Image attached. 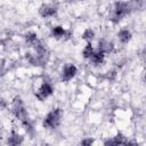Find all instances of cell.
<instances>
[{
  "instance_id": "6da1fadb",
  "label": "cell",
  "mask_w": 146,
  "mask_h": 146,
  "mask_svg": "<svg viewBox=\"0 0 146 146\" xmlns=\"http://www.w3.org/2000/svg\"><path fill=\"white\" fill-rule=\"evenodd\" d=\"M131 10V7L129 3L127 2H123V1H117L115 2L114 5V8L111 13V17L110 19L113 22V23H117L122 17H124L125 15H128Z\"/></svg>"
},
{
  "instance_id": "7a4b0ae2",
  "label": "cell",
  "mask_w": 146,
  "mask_h": 146,
  "mask_svg": "<svg viewBox=\"0 0 146 146\" xmlns=\"http://www.w3.org/2000/svg\"><path fill=\"white\" fill-rule=\"evenodd\" d=\"M62 115H63V112L60 108H54L44 116L42 125L48 129H54V128L58 127L60 123V120H62Z\"/></svg>"
},
{
  "instance_id": "3957f363",
  "label": "cell",
  "mask_w": 146,
  "mask_h": 146,
  "mask_svg": "<svg viewBox=\"0 0 146 146\" xmlns=\"http://www.w3.org/2000/svg\"><path fill=\"white\" fill-rule=\"evenodd\" d=\"M13 114L16 116V119H18L21 122L27 120V112L25 110V105L22 100L21 97H15L13 100Z\"/></svg>"
},
{
  "instance_id": "277c9868",
  "label": "cell",
  "mask_w": 146,
  "mask_h": 146,
  "mask_svg": "<svg viewBox=\"0 0 146 146\" xmlns=\"http://www.w3.org/2000/svg\"><path fill=\"white\" fill-rule=\"evenodd\" d=\"M52 92H54V88H52L51 83L48 82V81H44V82L39 87V89L36 90L35 97H36L39 100L42 102V100H44L46 98H48L50 95H52Z\"/></svg>"
},
{
  "instance_id": "5b68a950",
  "label": "cell",
  "mask_w": 146,
  "mask_h": 146,
  "mask_svg": "<svg viewBox=\"0 0 146 146\" xmlns=\"http://www.w3.org/2000/svg\"><path fill=\"white\" fill-rule=\"evenodd\" d=\"M76 73H78V68H76L75 65H73V64H66L63 67V70H62V80L65 81V82H67V81L72 80L76 75Z\"/></svg>"
},
{
  "instance_id": "8992f818",
  "label": "cell",
  "mask_w": 146,
  "mask_h": 146,
  "mask_svg": "<svg viewBox=\"0 0 146 146\" xmlns=\"http://www.w3.org/2000/svg\"><path fill=\"white\" fill-rule=\"evenodd\" d=\"M39 14L43 18L54 17L57 14V8L55 6H52V5H42L39 8Z\"/></svg>"
},
{
  "instance_id": "52a82bcc",
  "label": "cell",
  "mask_w": 146,
  "mask_h": 146,
  "mask_svg": "<svg viewBox=\"0 0 146 146\" xmlns=\"http://www.w3.org/2000/svg\"><path fill=\"white\" fill-rule=\"evenodd\" d=\"M113 48H114L113 43H112L111 41L106 40V39H100L99 42H98V50L103 51L104 54H110V52H112V51H113Z\"/></svg>"
},
{
  "instance_id": "ba28073f",
  "label": "cell",
  "mask_w": 146,
  "mask_h": 146,
  "mask_svg": "<svg viewBox=\"0 0 146 146\" xmlns=\"http://www.w3.org/2000/svg\"><path fill=\"white\" fill-rule=\"evenodd\" d=\"M105 145H128V140H127V138L122 133H117L112 139L106 140Z\"/></svg>"
},
{
  "instance_id": "9c48e42d",
  "label": "cell",
  "mask_w": 146,
  "mask_h": 146,
  "mask_svg": "<svg viewBox=\"0 0 146 146\" xmlns=\"http://www.w3.org/2000/svg\"><path fill=\"white\" fill-rule=\"evenodd\" d=\"M104 58H105V54L97 49V50H95L92 52V55L89 58V60H90V63L92 65H99V64H102L104 62Z\"/></svg>"
},
{
  "instance_id": "30bf717a",
  "label": "cell",
  "mask_w": 146,
  "mask_h": 146,
  "mask_svg": "<svg viewBox=\"0 0 146 146\" xmlns=\"http://www.w3.org/2000/svg\"><path fill=\"white\" fill-rule=\"evenodd\" d=\"M117 38H119L121 43H128L130 41V39H131V32L129 30H127V29H122V30L119 31Z\"/></svg>"
},
{
  "instance_id": "8fae6325",
  "label": "cell",
  "mask_w": 146,
  "mask_h": 146,
  "mask_svg": "<svg viewBox=\"0 0 146 146\" xmlns=\"http://www.w3.org/2000/svg\"><path fill=\"white\" fill-rule=\"evenodd\" d=\"M25 42H26L29 46H31V47H35V46L39 43V39H38V36H36L35 33L29 32V33L25 34Z\"/></svg>"
},
{
  "instance_id": "7c38bea8",
  "label": "cell",
  "mask_w": 146,
  "mask_h": 146,
  "mask_svg": "<svg viewBox=\"0 0 146 146\" xmlns=\"http://www.w3.org/2000/svg\"><path fill=\"white\" fill-rule=\"evenodd\" d=\"M23 143V137L21 135H18L17 132L13 131L8 138V144L9 145H19Z\"/></svg>"
},
{
  "instance_id": "4fadbf2b",
  "label": "cell",
  "mask_w": 146,
  "mask_h": 146,
  "mask_svg": "<svg viewBox=\"0 0 146 146\" xmlns=\"http://www.w3.org/2000/svg\"><path fill=\"white\" fill-rule=\"evenodd\" d=\"M51 34H52L54 38L60 39V38H64V36L66 35V31H65V29H64L63 26H59V25H58V26H54V27H52Z\"/></svg>"
},
{
  "instance_id": "5bb4252c",
  "label": "cell",
  "mask_w": 146,
  "mask_h": 146,
  "mask_svg": "<svg viewBox=\"0 0 146 146\" xmlns=\"http://www.w3.org/2000/svg\"><path fill=\"white\" fill-rule=\"evenodd\" d=\"M94 38H95V32H94V30H91V29H86V30L83 31V33H82V39H83V40H86L87 42H91Z\"/></svg>"
},
{
  "instance_id": "9a60e30c",
  "label": "cell",
  "mask_w": 146,
  "mask_h": 146,
  "mask_svg": "<svg viewBox=\"0 0 146 146\" xmlns=\"http://www.w3.org/2000/svg\"><path fill=\"white\" fill-rule=\"evenodd\" d=\"M95 51V49L92 48V46H91V43L90 42H88L87 43V46L83 48V50H82V55H83V57L84 58H87V59H89L90 57H91V55H92V52Z\"/></svg>"
},
{
  "instance_id": "2e32d148",
  "label": "cell",
  "mask_w": 146,
  "mask_h": 146,
  "mask_svg": "<svg viewBox=\"0 0 146 146\" xmlns=\"http://www.w3.org/2000/svg\"><path fill=\"white\" fill-rule=\"evenodd\" d=\"M92 143H94V140L91 138H86V139L81 140V145H91Z\"/></svg>"
},
{
  "instance_id": "e0dca14e",
  "label": "cell",
  "mask_w": 146,
  "mask_h": 146,
  "mask_svg": "<svg viewBox=\"0 0 146 146\" xmlns=\"http://www.w3.org/2000/svg\"><path fill=\"white\" fill-rule=\"evenodd\" d=\"M6 106H7L6 102H5L3 99H0V110H1V108H5Z\"/></svg>"
},
{
  "instance_id": "ac0fdd59",
  "label": "cell",
  "mask_w": 146,
  "mask_h": 146,
  "mask_svg": "<svg viewBox=\"0 0 146 146\" xmlns=\"http://www.w3.org/2000/svg\"><path fill=\"white\" fill-rule=\"evenodd\" d=\"M5 72V65L3 64H0V75H2Z\"/></svg>"
}]
</instances>
